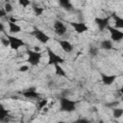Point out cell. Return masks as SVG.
<instances>
[{
  "label": "cell",
  "instance_id": "26",
  "mask_svg": "<svg viewBox=\"0 0 123 123\" xmlns=\"http://www.w3.org/2000/svg\"><path fill=\"white\" fill-rule=\"evenodd\" d=\"M18 3H19V5L22 6L23 8H25V7L29 6V5H31V2H30V1H27V0H19Z\"/></svg>",
  "mask_w": 123,
  "mask_h": 123
},
{
  "label": "cell",
  "instance_id": "20",
  "mask_svg": "<svg viewBox=\"0 0 123 123\" xmlns=\"http://www.w3.org/2000/svg\"><path fill=\"white\" fill-rule=\"evenodd\" d=\"M33 11H34L36 15H41L44 12V9L40 8V7H37V6H33Z\"/></svg>",
  "mask_w": 123,
  "mask_h": 123
},
{
  "label": "cell",
  "instance_id": "32",
  "mask_svg": "<svg viewBox=\"0 0 123 123\" xmlns=\"http://www.w3.org/2000/svg\"><path fill=\"white\" fill-rule=\"evenodd\" d=\"M58 123H65V122H63V121H59Z\"/></svg>",
  "mask_w": 123,
  "mask_h": 123
},
{
  "label": "cell",
  "instance_id": "29",
  "mask_svg": "<svg viewBox=\"0 0 123 123\" xmlns=\"http://www.w3.org/2000/svg\"><path fill=\"white\" fill-rule=\"evenodd\" d=\"M6 14H7L6 11L4 9H0V17H4Z\"/></svg>",
  "mask_w": 123,
  "mask_h": 123
},
{
  "label": "cell",
  "instance_id": "30",
  "mask_svg": "<svg viewBox=\"0 0 123 123\" xmlns=\"http://www.w3.org/2000/svg\"><path fill=\"white\" fill-rule=\"evenodd\" d=\"M0 31H1V32H4V26H3V23H0Z\"/></svg>",
  "mask_w": 123,
  "mask_h": 123
},
{
  "label": "cell",
  "instance_id": "27",
  "mask_svg": "<svg viewBox=\"0 0 123 123\" xmlns=\"http://www.w3.org/2000/svg\"><path fill=\"white\" fill-rule=\"evenodd\" d=\"M1 43L4 45V46H8L10 45V41L8 38H4V37H1Z\"/></svg>",
  "mask_w": 123,
  "mask_h": 123
},
{
  "label": "cell",
  "instance_id": "22",
  "mask_svg": "<svg viewBox=\"0 0 123 123\" xmlns=\"http://www.w3.org/2000/svg\"><path fill=\"white\" fill-rule=\"evenodd\" d=\"M119 105V102H115V101H113V102H110V103H107L105 106L106 107H108V108H110V109H114V108H116L117 106Z\"/></svg>",
  "mask_w": 123,
  "mask_h": 123
},
{
  "label": "cell",
  "instance_id": "3",
  "mask_svg": "<svg viewBox=\"0 0 123 123\" xmlns=\"http://www.w3.org/2000/svg\"><path fill=\"white\" fill-rule=\"evenodd\" d=\"M47 53H48V64L49 65H57V64H61L64 62V59L60 57L59 55L55 54L51 49H47Z\"/></svg>",
  "mask_w": 123,
  "mask_h": 123
},
{
  "label": "cell",
  "instance_id": "16",
  "mask_svg": "<svg viewBox=\"0 0 123 123\" xmlns=\"http://www.w3.org/2000/svg\"><path fill=\"white\" fill-rule=\"evenodd\" d=\"M60 5H61L64 10H66V11H69V12L75 11L73 5H72L68 0H61V1H60Z\"/></svg>",
  "mask_w": 123,
  "mask_h": 123
},
{
  "label": "cell",
  "instance_id": "28",
  "mask_svg": "<svg viewBox=\"0 0 123 123\" xmlns=\"http://www.w3.org/2000/svg\"><path fill=\"white\" fill-rule=\"evenodd\" d=\"M28 69H29V66L28 65H22V66L19 67V71H21V72H25Z\"/></svg>",
  "mask_w": 123,
  "mask_h": 123
},
{
  "label": "cell",
  "instance_id": "17",
  "mask_svg": "<svg viewBox=\"0 0 123 123\" xmlns=\"http://www.w3.org/2000/svg\"><path fill=\"white\" fill-rule=\"evenodd\" d=\"M9 29H10V32L12 34H17V33H19L21 31L20 26H18L16 23L10 22V21H9Z\"/></svg>",
  "mask_w": 123,
  "mask_h": 123
},
{
  "label": "cell",
  "instance_id": "10",
  "mask_svg": "<svg viewBox=\"0 0 123 123\" xmlns=\"http://www.w3.org/2000/svg\"><path fill=\"white\" fill-rule=\"evenodd\" d=\"M12 118V117L9 114L8 110H6L3 105H0V121L2 123H8Z\"/></svg>",
  "mask_w": 123,
  "mask_h": 123
},
{
  "label": "cell",
  "instance_id": "1",
  "mask_svg": "<svg viewBox=\"0 0 123 123\" xmlns=\"http://www.w3.org/2000/svg\"><path fill=\"white\" fill-rule=\"evenodd\" d=\"M76 101L70 100L66 97L60 98V111L65 112H72L76 110Z\"/></svg>",
  "mask_w": 123,
  "mask_h": 123
},
{
  "label": "cell",
  "instance_id": "23",
  "mask_svg": "<svg viewBox=\"0 0 123 123\" xmlns=\"http://www.w3.org/2000/svg\"><path fill=\"white\" fill-rule=\"evenodd\" d=\"M4 10L6 11L7 13H9V12H12L13 9H12V6L11 5V3H6L5 4V7H4Z\"/></svg>",
  "mask_w": 123,
  "mask_h": 123
},
{
  "label": "cell",
  "instance_id": "8",
  "mask_svg": "<svg viewBox=\"0 0 123 123\" xmlns=\"http://www.w3.org/2000/svg\"><path fill=\"white\" fill-rule=\"evenodd\" d=\"M110 19H111V16H107V17H96L95 18V23L97 24L98 28L100 31H104L105 29H107L110 25H109V22H110Z\"/></svg>",
  "mask_w": 123,
  "mask_h": 123
},
{
  "label": "cell",
  "instance_id": "9",
  "mask_svg": "<svg viewBox=\"0 0 123 123\" xmlns=\"http://www.w3.org/2000/svg\"><path fill=\"white\" fill-rule=\"evenodd\" d=\"M70 25L79 34L85 33V32H86L88 30V27L85 23H83V22H70Z\"/></svg>",
  "mask_w": 123,
  "mask_h": 123
},
{
  "label": "cell",
  "instance_id": "18",
  "mask_svg": "<svg viewBox=\"0 0 123 123\" xmlns=\"http://www.w3.org/2000/svg\"><path fill=\"white\" fill-rule=\"evenodd\" d=\"M55 73H56V75H58L60 77H66V73H65L64 69L60 64L55 65Z\"/></svg>",
  "mask_w": 123,
  "mask_h": 123
},
{
  "label": "cell",
  "instance_id": "2",
  "mask_svg": "<svg viewBox=\"0 0 123 123\" xmlns=\"http://www.w3.org/2000/svg\"><path fill=\"white\" fill-rule=\"evenodd\" d=\"M26 53L28 55L27 62L31 65L36 66V65H37L39 63V62L41 60V57H42V54L40 52H37V51H34V50H27Z\"/></svg>",
  "mask_w": 123,
  "mask_h": 123
},
{
  "label": "cell",
  "instance_id": "19",
  "mask_svg": "<svg viewBox=\"0 0 123 123\" xmlns=\"http://www.w3.org/2000/svg\"><path fill=\"white\" fill-rule=\"evenodd\" d=\"M122 115H123V109H121V108L112 109V116L114 118H120Z\"/></svg>",
  "mask_w": 123,
  "mask_h": 123
},
{
  "label": "cell",
  "instance_id": "15",
  "mask_svg": "<svg viewBox=\"0 0 123 123\" xmlns=\"http://www.w3.org/2000/svg\"><path fill=\"white\" fill-rule=\"evenodd\" d=\"M100 48L101 49H104V50H111L113 48L111 40H110V39H104V40H102L101 43H100Z\"/></svg>",
  "mask_w": 123,
  "mask_h": 123
},
{
  "label": "cell",
  "instance_id": "25",
  "mask_svg": "<svg viewBox=\"0 0 123 123\" xmlns=\"http://www.w3.org/2000/svg\"><path fill=\"white\" fill-rule=\"evenodd\" d=\"M71 123H90V121L86 118H78L77 120H75Z\"/></svg>",
  "mask_w": 123,
  "mask_h": 123
},
{
  "label": "cell",
  "instance_id": "13",
  "mask_svg": "<svg viewBox=\"0 0 123 123\" xmlns=\"http://www.w3.org/2000/svg\"><path fill=\"white\" fill-rule=\"evenodd\" d=\"M101 77H102V82L104 85L106 86H111L113 84V82L115 81L116 79V75H106V74H101Z\"/></svg>",
  "mask_w": 123,
  "mask_h": 123
},
{
  "label": "cell",
  "instance_id": "12",
  "mask_svg": "<svg viewBox=\"0 0 123 123\" xmlns=\"http://www.w3.org/2000/svg\"><path fill=\"white\" fill-rule=\"evenodd\" d=\"M59 44L61 45L62 49L66 52V53H71L74 49V46L71 42H69L68 40H64V39H62V40H59Z\"/></svg>",
  "mask_w": 123,
  "mask_h": 123
},
{
  "label": "cell",
  "instance_id": "14",
  "mask_svg": "<svg viewBox=\"0 0 123 123\" xmlns=\"http://www.w3.org/2000/svg\"><path fill=\"white\" fill-rule=\"evenodd\" d=\"M111 17L114 19V25H115V28L123 29V17L117 15V14L114 13V12L111 14Z\"/></svg>",
  "mask_w": 123,
  "mask_h": 123
},
{
  "label": "cell",
  "instance_id": "6",
  "mask_svg": "<svg viewBox=\"0 0 123 123\" xmlns=\"http://www.w3.org/2000/svg\"><path fill=\"white\" fill-rule=\"evenodd\" d=\"M107 29L109 30V32L111 34V37L112 41L118 42L123 39V32L119 31L118 29H115L114 27H111V26H109Z\"/></svg>",
  "mask_w": 123,
  "mask_h": 123
},
{
  "label": "cell",
  "instance_id": "7",
  "mask_svg": "<svg viewBox=\"0 0 123 123\" xmlns=\"http://www.w3.org/2000/svg\"><path fill=\"white\" fill-rule=\"evenodd\" d=\"M54 31L58 36H64L67 32L66 26L60 20H56L54 22Z\"/></svg>",
  "mask_w": 123,
  "mask_h": 123
},
{
  "label": "cell",
  "instance_id": "24",
  "mask_svg": "<svg viewBox=\"0 0 123 123\" xmlns=\"http://www.w3.org/2000/svg\"><path fill=\"white\" fill-rule=\"evenodd\" d=\"M89 54L90 55H93V56H96L98 54V48L94 47V46H90L89 47V50H88Z\"/></svg>",
  "mask_w": 123,
  "mask_h": 123
},
{
  "label": "cell",
  "instance_id": "21",
  "mask_svg": "<svg viewBox=\"0 0 123 123\" xmlns=\"http://www.w3.org/2000/svg\"><path fill=\"white\" fill-rule=\"evenodd\" d=\"M47 103H48V101H47L46 99L40 100V101L38 102V105H37V109H38V110H41V109L45 108V106L47 105Z\"/></svg>",
  "mask_w": 123,
  "mask_h": 123
},
{
  "label": "cell",
  "instance_id": "11",
  "mask_svg": "<svg viewBox=\"0 0 123 123\" xmlns=\"http://www.w3.org/2000/svg\"><path fill=\"white\" fill-rule=\"evenodd\" d=\"M22 95L26 98H30V99H36V98H38L39 97V94L38 92H37L36 88L35 87H30L26 90H24L22 92Z\"/></svg>",
  "mask_w": 123,
  "mask_h": 123
},
{
  "label": "cell",
  "instance_id": "33",
  "mask_svg": "<svg viewBox=\"0 0 123 123\" xmlns=\"http://www.w3.org/2000/svg\"><path fill=\"white\" fill-rule=\"evenodd\" d=\"M21 123H23V121H21Z\"/></svg>",
  "mask_w": 123,
  "mask_h": 123
},
{
  "label": "cell",
  "instance_id": "31",
  "mask_svg": "<svg viewBox=\"0 0 123 123\" xmlns=\"http://www.w3.org/2000/svg\"><path fill=\"white\" fill-rule=\"evenodd\" d=\"M119 92H120L121 94H123V85H122V86H121V88L119 89Z\"/></svg>",
  "mask_w": 123,
  "mask_h": 123
},
{
  "label": "cell",
  "instance_id": "5",
  "mask_svg": "<svg viewBox=\"0 0 123 123\" xmlns=\"http://www.w3.org/2000/svg\"><path fill=\"white\" fill-rule=\"evenodd\" d=\"M32 35L35 36L36 38L38 41H40L41 43H43V44H46L50 40V37L48 35H46L43 31H41V30H39L37 28H34V31L32 32Z\"/></svg>",
  "mask_w": 123,
  "mask_h": 123
},
{
  "label": "cell",
  "instance_id": "4",
  "mask_svg": "<svg viewBox=\"0 0 123 123\" xmlns=\"http://www.w3.org/2000/svg\"><path fill=\"white\" fill-rule=\"evenodd\" d=\"M7 38L9 39L10 46H11V48L12 50H17L21 46H24L25 45V42L21 38H19V37H16L11 36V35H7Z\"/></svg>",
  "mask_w": 123,
  "mask_h": 123
}]
</instances>
